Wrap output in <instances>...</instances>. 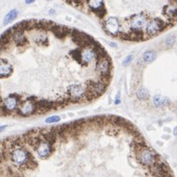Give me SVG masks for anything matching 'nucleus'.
<instances>
[{"label":"nucleus","mask_w":177,"mask_h":177,"mask_svg":"<svg viewBox=\"0 0 177 177\" xmlns=\"http://www.w3.org/2000/svg\"><path fill=\"white\" fill-rule=\"evenodd\" d=\"M137 155V159L142 165L144 166L150 167L155 162L159 159L157 154H155L152 149H149V148H145L144 149H142L141 152H139L138 153H135Z\"/></svg>","instance_id":"4"},{"label":"nucleus","mask_w":177,"mask_h":177,"mask_svg":"<svg viewBox=\"0 0 177 177\" xmlns=\"http://www.w3.org/2000/svg\"><path fill=\"white\" fill-rule=\"evenodd\" d=\"M96 68L97 70L101 73H108L111 72L112 69V63H111V59L110 58H102L97 61V65H96Z\"/></svg>","instance_id":"17"},{"label":"nucleus","mask_w":177,"mask_h":177,"mask_svg":"<svg viewBox=\"0 0 177 177\" xmlns=\"http://www.w3.org/2000/svg\"><path fill=\"white\" fill-rule=\"evenodd\" d=\"M6 127H7V126H2V127H1V131H3V130H4Z\"/></svg>","instance_id":"40"},{"label":"nucleus","mask_w":177,"mask_h":177,"mask_svg":"<svg viewBox=\"0 0 177 177\" xmlns=\"http://www.w3.org/2000/svg\"><path fill=\"white\" fill-rule=\"evenodd\" d=\"M55 25V22L48 21V20H41L37 21L36 20V26L35 30H39V31H52V27Z\"/></svg>","instance_id":"21"},{"label":"nucleus","mask_w":177,"mask_h":177,"mask_svg":"<svg viewBox=\"0 0 177 177\" xmlns=\"http://www.w3.org/2000/svg\"><path fill=\"white\" fill-rule=\"evenodd\" d=\"M146 23V16L144 13L135 14L130 18V25L133 29H139L142 30Z\"/></svg>","instance_id":"15"},{"label":"nucleus","mask_w":177,"mask_h":177,"mask_svg":"<svg viewBox=\"0 0 177 177\" xmlns=\"http://www.w3.org/2000/svg\"><path fill=\"white\" fill-rule=\"evenodd\" d=\"M111 123L113 124L114 126L117 127H125V125L128 123L125 119L121 118L119 116H111Z\"/></svg>","instance_id":"26"},{"label":"nucleus","mask_w":177,"mask_h":177,"mask_svg":"<svg viewBox=\"0 0 177 177\" xmlns=\"http://www.w3.org/2000/svg\"><path fill=\"white\" fill-rule=\"evenodd\" d=\"M87 5L99 18H103L106 15V9L104 7V0H86Z\"/></svg>","instance_id":"12"},{"label":"nucleus","mask_w":177,"mask_h":177,"mask_svg":"<svg viewBox=\"0 0 177 177\" xmlns=\"http://www.w3.org/2000/svg\"><path fill=\"white\" fill-rule=\"evenodd\" d=\"M152 101H153L154 106L157 107V108L164 107V106H166V105L168 104V99H167V98L161 96V95H155L153 97Z\"/></svg>","instance_id":"24"},{"label":"nucleus","mask_w":177,"mask_h":177,"mask_svg":"<svg viewBox=\"0 0 177 177\" xmlns=\"http://www.w3.org/2000/svg\"><path fill=\"white\" fill-rule=\"evenodd\" d=\"M36 97H29L28 99L24 100L23 102H20L17 109V113L22 117H29L31 115H36L37 112V106Z\"/></svg>","instance_id":"3"},{"label":"nucleus","mask_w":177,"mask_h":177,"mask_svg":"<svg viewBox=\"0 0 177 177\" xmlns=\"http://www.w3.org/2000/svg\"><path fill=\"white\" fill-rule=\"evenodd\" d=\"M34 149L36 150L38 156H39L41 159H46L52 153V152H54V145H52L50 142H48L46 140L43 139V140L34 148Z\"/></svg>","instance_id":"5"},{"label":"nucleus","mask_w":177,"mask_h":177,"mask_svg":"<svg viewBox=\"0 0 177 177\" xmlns=\"http://www.w3.org/2000/svg\"><path fill=\"white\" fill-rule=\"evenodd\" d=\"M12 40L14 41V43L16 44L18 47L25 46V45L28 44V40H27V38H26V36L24 35L23 31H13Z\"/></svg>","instance_id":"20"},{"label":"nucleus","mask_w":177,"mask_h":177,"mask_svg":"<svg viewBox=\"0 0 177 177\" xmlns=\"http://www.w3.org/2000/svg\"><path fill=\"white\" fill-rule=\"evenodd\" d=\"M35 43L40 45V46H48V39L46 36H40L38 39L35 40Z\"/></svg>","instance_id":"31"},{"label":"nucleus","mask_w":177,"mask_h":177,"mask_svg":"<svg viewBox=\"0 0 177 177\" xmlns=\"http://www.w3.org/2000/svg\"><path fill=\"white\" fill-rule=\"evenodd\" d=\"M32 159V153L23 146H16L11 149L10 160L19 168H28L29 162Z\"/></svg>","instance_id":"1"},{"label":"nucleus","mask_w":177,"mask_h":177,"mask_svg":"<svg viewBox=\"0 0 177 177\" xmlns=\"http://www.w3.org/2000/svg\"><path fill=\"white\" fill-rule=\"evenodd\" d=\"M48 12H50V15H55V11L52 10V9H51L50 11H48Z\"/></svg>","instance_id":"38"},{"label":"nucleus","mask_w":177,"mask_h":177,"mask_svg":"<svg viewBox=\"0 0 177 177\" xmlns=\"http://www.w3.org/2000/svg\"><path fill=\"white\" fill-rule=\"evenodd\" d=\"M55 103H56V106H58V108H62V107H65L67 106L70 102V98L67 97V98H59V99L55 100Z\"/></svg>","instance_id":"30"},{"label":"nucleus","mask_w":177,"mask_h":177,"mask_svg":"<svg viewBox=\"0 0 177 177\" xmlns=\"http://www.w3.org/2000/svg\"><path fill=\"white\" fill-rule=\"evenodd\" d=\"M110 46H111V47H113V48H116V47H117L114 43H110Z\"/></svg>","instance_id":"39"},{"label":"nucleus","mask_w":177,"mask_h":177,"mask_svg":"<svg viewBox=\"0 0 177 177\" xmlns=\"http://www.w3.org/2000/svg\"><path fill=\"white\" fill-rule=\"evenodd\" d=\"M152 172L153 175H157V176H169L170 173H169V167L167 166V164L163 162V161H155L152 166Z\"/></svg>","instance_id":"13"},{"label":"nucleus","mask_w":177,"mask_h":177,"mask_svg":"<svg viewBox=\"0 0 177 177\" xmlns=\"http://www.w3.org/2000/svg\"><path fill=\"white\" fill-rule=\"evenodd\" d=\"M20 99H21V97L19 96L18 94H10L8 97L5 98V99L2 101L1 107H3L9 113L17 111L19 104L21 102Z\"/></svg>","instance_id":"7"},{"label":"nucleus","mask_w":177,"mask_h":177,"mask_svg":"<svg viewBox=\"0 0 177 177\" xmlns=\"http://www.w3.org/2000/svg\"><path fill=\"white\" fill-rule=\"evenodd\" d=\"M174 42H175V38L173 37V36L168 37L167 39L165 40V44H166L168 47H171V46H173V44H174Z\"/></svg>","instance_id":"33"},{"label":"nucleus","mask_w":177,"mask_h":177,"mask_svg":"<svg viewBox=\"0 0 177 177\" xmlns=\"http://www.w3.org/2000/svg\"><path fill=\"white\" fill-rule=\"evenodd\" d=\"M13 72V66L6 59L2 58L0 62V76L1 78L8 77Z\"/></svg>","instance_id":"18"},{"label":"nucleus","mask_w":177,"mask_h":177,"mask_svg":"<svg viewBox=\"0 0 177 177\" xmlns=\"http://www.w3.org/2000/svg\"><path fill=\"white\" fill-rule=\"evenodd\" d=\"M132 61H133V55H128L127 58H125V61H124V62H123V65L128 66V65H129L130 63L132 62Z\"/></svg>","instance_id":"34"},{"label":"nucleus","mask_w":177,"mask_h":177,"mask_svg":"<svg viewBox=\"0 0 177 177\" xmlns=\"http://www.w3.org/2000/svg\"><path fill=\"white\" fill-rule=\"evenodd\" d=\"M35 102H36V106H37L36 114H44V113H47L51 110H54V109H58L55 101L37 99Z\"/></svg>","instance_id":"10"},{"label":"nucleus","mask_w":177,"mask_h":177,"mask_svg":"<svg viewBox=\"0 0 177 177\" xmlns=\"http://www.w3.org/2000/svg\"><path fill=\"white\" fill-rule=\"evenodd\" d=\"M61 121V118L58 116H52V117H48V118L46 119V123L48 124H55V123H58Z\"/></svg>","instance_id":"32"},{"label":"nucleus","mask_w":177,"mask_h":177,"mask_svg":"<svg viewBox=\"0 0 177 177\" xmlns=\"http://www.w3.org/2000/svg\"><path fill=\"white\" fill-rule=\"evenodd\" d=\"M67 90H68V95L71 103H77L78 101L82 99V97L85 94L84 88L80 84H71Z\"/></svg>","instance_id":"9"},{"label":"nucleus","mask_w":177,"mask_h":177,"mask_svg":"<svg viewBox=\"0 0 177 177\" xmlns=\"http://www.w3.org/2000/svg\"><path fill=\"white\" fill-rule=\"evenodd\" d=\"M104 29L112 36H118L120 33V22L115 17H110L104 23Z\"/></svg>","instance_id":"11"},{"label":"nucleus","mask_w":177,"mask_h":177,"mask_svg":"<svg viewBox=\"0 0 177 177\" xmlns=\"http://www.w3.org/2000/svg\"><path fill=\"white\" fill-rule=\"evenodd\" d=\"M106 88H107V84L104 83L102 80L97 82H94L92 80L87 81V92L91 93L95 98H98L99 96L102 95L105 90H106Z\"/></svg>","instance_id":"8"},{"label":"nucleus","mask_w":177,"mask_h":177,"mask_svg":"<svg viewBox=\"0 0 177 177\" xmlns=\"http://www.w3.org/2000/svg\"><path fill=\"white\" fill-rule=\"evenodd\" d=\"M71 30L72 28L66 27V26H62V25H58L55 24L52 29V34L58 38L59 40H65L67 36H70L71 34Z\"/></svg>","instance_id":"14"},{"label":"nucleus","mask_w":177,"mask_h":177,"mask_svg":"<svg viewBox=\"0 0 177 177\" xmlns=\"http://www.w3.org/2000/svg\"><path fill=\"white\" fill-rule=\"evenodd\" d=\"M41 130H42L41 134H42L44 140H46L48 142H50L52 145H54L58 138V134L54 131V129L52 128V129H48V130H45V129H41Z\"/></svg>","instance_id":"19"},{"label":"nucleus","mask_w":177,"mask_h":177,"mask_svg":"<svg viewBox=\"0 0 177 177\" xmlns=\"http://www.w3.org/2000/svg\"><path fill=\"white\" fill-rule=\"evenodd\" d=\"M149 91L145 88H144V87L140 88L137 91V97L140 100H146L149 98Z\"/></svg>","instance_id":"29"},{"label":"nucleus","mask_w":177,"mask_h":177,"mask_svg":"<svg viewBox=\"0 0 177 177\" xmlns=\"http://www.w3.org/2000/svg\"><path fill=\"white\" fill-rule=\"evenodd\" d=\"M97 58V52L92 48H82V65H87L93 59Z\"/></svg>","instance_id":"16"},{"label":"nucleus","mask_w":177,"mask_h":177,"mask_svg":"<svg viewBox=\"0 0 177 177\" xmlns=\"http://www.w3.org/2000/svg\"><path fill=\"white\" fill-rule=\"evenodd\" d=\"M165 28H166V24L162 20H160V19H154V20L149 21L146 24L145 31L149 37H153L157 35V34H159L160 32H162Z\"/></svg>","instance_id":"6"},{"label":"nucleus","mask_w":177,"mask_h":177,"mask_svg":"<svg viewBox=\"0 0 177 177\" xmlns=\"http://www.w3.org/2000/svg\"><path fill=\"white\" fill-rule=\"evenodd\" d=\"M173 135H177V127H175L174 129H173Z\"/></svg>","instance_id":"37"},{"label":"nucleus","mask_w":177,"mask_h":177,"mask_svg":"<svg viewBox=\"0 0 177 177\" xmlns=\"http://www.w3.org/2000/svg\"><path fill=\"white\" fill-rule=\"evenodd\" d=\"M71 40L74 44H76L79 46V48H91L92 44L95 42L94 38L87 35L83 32H80L78 29L72 28L70 34Z\"/></svg>","instance_id":"2"},{"label":"nucleus","mask_w":177,"mask_h":177,"mask_svg":"<svg viewBox=\"0 0 177 177\" xmlns=\"http://www.w3.org/2000/svg\"><path fill=\"white\" fill-rule=\"evenodd\" d=\"M17 16H18V11L17 10H11L4 18V24L6 25V24L10 23V22L14 21L15 19L17 18Z\"/></svg>","instance_id":"28"},{"label":"nucleus","mask_w":177,"mask_h":177,"mask_svg":"<svg viewBox=\"0 0 177 177\" xmlns=\"http://www.w3.org/2000/svg\"><path fill=\"white\" fill-rule=\"evenodd\" d=\"M164 14L166 15L168 18L173 19V20H177V6L176 5H167L164 7Z\"/></svg>","instance_id":"22"},{"label":"nucleus","mask_w":177,"mask_h":177,"mask_svg":"<svg viewBox=\"0 0 177 177\" xmlns=\"http://www.w3.org/2000/svg\"><path fill=\"white\" fill-rule=\"evenodd\" d=\"M129 33L130 40L131 41H135V42H139L141 40H144V33H142V30L139 29H132Z\"/></svg>","instance_id":"23"},{"label":"nucleus","mask_w":177,"mask_h":177,"mask_svg":"<svg viewBox=\"0 0 177 177\" xmlns=\"http://www.w3.org/2000/svg\"><path fill=\"white\" fill-rule=\"evenodd\" d=\"M120 102H121V100H120V93H118L117 94V96H116V99H115V104L119 105Z\"/></svg>","instance_id":"35"},{"label":"nucleus","mask_w":177,"mask_h":177,"mask_svg":"<svg viewBox=\"0 0 177 177\" xmlns=\"http://www.w3.org/2000/svg\"><path fill=\"white\" fill-rule=\"evenodd\" d=\"M70 56L72 58L74 61H76L79 65H82V48H79L78 50H74V51H71L69 52Z\"/></svg>","instance_id":"25"},{"label":"nucleus","mask_w":177,"mask_h":177,"mask_svg":"<svg viewBox=\"0 0 177 177\" xmlns=\"http://www.w3.org/2000/svg\"><path fill=\"white\" fill-rule=\"evenodd\" d=\"M142 58H144V61L145 62H152L154 59L156 58V52H154V51H148V52H145L144 55H142Z\"/></svg>","instance_id":"27"},{"label":"nucleus","mask_w":177,"mask_h":177,"mask_svg":"<svg viewBox=\"0 0 177 177\" xmlns=\"http://www.w3.org/2000/svg\"><path fill=\"white\" fill-rule=\"evenodd\" d=\"M34 1H35V0H25V2L27 3V4H31Z\"/></svg>","instance_id":"36"}]
</instances>
